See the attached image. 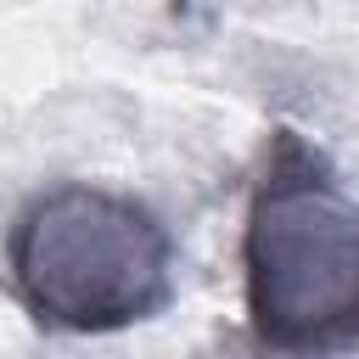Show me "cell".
<instances>
[{"mask_svg":"<svg viewBox=\"0 0 359 359\" xmlns=\"http://www.w3.org/2000/svg\"><path fill=\"white\" fill-rule=\"evenodd\" d=\"M6 280L45 331H129L174 297V236L123 191L56 185L11 219Z\"/></svg>","mask_w":359,"mask_h":359,"instance_id":"obj_2","label":"cell"},{"mask_svg":"<svg viewBox=\"0 0 359 359\" xmlns=\"http://www.w3.org/2000/svg\"><path fill=\"white\" fill-rule=\"evenodd\" d=\"M241 297L275 353L359 348V196L297 129L264 146L241 219Z\"/></svg>","mask_w":359,"mask_h":359,"instance_id":"obj_1","label":"cell"}]
</instances>
